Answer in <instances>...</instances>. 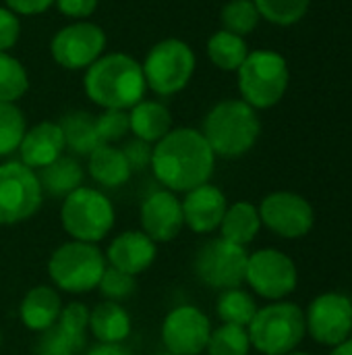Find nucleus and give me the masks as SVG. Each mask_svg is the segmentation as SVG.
Returning <instances> with one entry per match:
<instances>
[{"label": "nucleus", "instance_id": "obj_1", "mask_svg": "<svg viewBox=\"0 0 352 355\" xmlns=\"http://www.w3.org/2000/svg\"><path fill=\"white\" fill-rule=\"evenodd\" d=\"M149 166L164 189L172 193H187L210 183L216 166V154L201 131L180 127L154 144Z\"/></svg>", "mask_w": 352, "mask_h": 355}, {"label": "nucleus", "instance_id": "obj_2", "mask_svg": "<svg viewBox=\"0 0 352 355\" xmlns=\"http://www.w3.org/2000/svg\"><path fill=\"white\" fill-rule=\"evenodd\" d=\"M83 87L93 104L114 110H131L147 92L141 62L122 52L102 54L87 67Z\"/></svg>", "mask_w": 352, "mask_h": 355}, {"label": "nucleus", "instance_id": "obj_3", "mask_svg": "<svg viewBox=\"0 0 352 355\" xmlns=\"http://www.w3.org/2000/svg\"><path fill=\"white\" fill-rule=\"evenodd\" d=\"M261 131L259 116L253 106L243 100L218 102L203 119V137L212 152L222 158H239L247 154Z\"/></svg>", "mask_w": 352, "mask_h": 355}, {"label": "nucleus", "instance_id": "obj_4", "mask_svg": "<svg viewBox=\"0 0 352 355\" xmlns=\"http://www.w3.org/2000/svg\"><path fill=\"white\" fill-rule=\"evenodd\" d=\"M251 347L263 355L293 354L307 333L305 314L299 306L288 302H276L257 310L255 318L247 327Z\"/></svg>", "mask_w": 352, "mask_h": 355}, {"label": "nucleus", "instance_id": "obj_5", "mask_svg": "<svg viewBox=\"0 0 352 355\" xmlns=\"http://www.w3.org/2000/svg\"><path fill=\"white\" fill-rule=\"evenodd\" d=\"M108 262L95 243L66 241L56 248L48 262V275L54 287L66 293H87L98 289Z\"/></svg>", "mask_w": 352, "mask_h": 355}, {"label": "nucleus", "instance_id": "obj_6", "mask_svg": "<svg viewBox=\"0 0 352 355\" xmlns=\"http://www.w3.org/2000/svg\"><path fill=\"white\" fill-rule=\"evenodd\" d=\"M237 73L243 102L255 110L276 106L284 98L290 81V71L284 56L274 50L249 52Z\"/></svg>", "mask_w": 352, "mask_h": 355}, {"label": "nucleus", "instance_id": "obj_7", "mask_svg": "<svg viewBox=\"0 0 352 355\" xmlns=\"http://www.w3.org/2000/svg\"><path fill=\"white\" fill-rule=\"evenodd\" d=\"M114 206L112 202L93 187L81 185L73 193H68L60 208L62 229L75 239L83 243L102 241L114 227Z\"/></svg>", "mask_w": 352, "mask_h": 355}, {"label": "nucleus", "instance_id": "obj_8", "mask_svg": "<svg viewBox=\"0 0 352 355\" xmlns=\"http://www.w3.org/2000/svg\"><path fill=\"white\" fill-rule=\"evenodd\" d=\"M193 48L176 37L158 42L141 62L147 89L158 96H174L183 92L195 73Z\"/></svg>", "mask_w": 352, "mask_h": 355}, {"label": "nucleus", "instance_id": "obj_9", "mask_svg": "<svg viewBox=\"0 0 352 355\" xmlns=\"http://www.w3.org/2000/svg\"><path fill=\"white\" fill-rule=\"evenodd\" d=\"M249 254L243 245L230 243L224 237L205 241L193 260L195 277L212 289H237L245 283Z\"/></svg>", "mask_w": 352, "mask_h": 355}, {"label": "nucleus", "instance_id": "obj_10", "mask_svg": "<svg viewBox=\"0 0 352 355\" xmlns=\"http://www.w3.org/2000/svg\"><path fill=\"white\" fill-rule=\"evenodd\" d=\"M44 200L35 171L23 162L0 164V225L10 227L31 218Z\"/></svg>", "mask_w": 352, "mask_h": 355}, {"label": "nucleus", "instance_id": "obj_11", "mask_svg": "<svg viewBox=\"0 0 352 355\" xmlns=\"http://www.w3.org/2000/svg\"><path fill=\"white\" fill-rule=\"evenodd\" d=\"M106 50V33L91 21H75L56 31L50 42L52 58L68 71H85Z\"/></svg>", "mask_w": 352, "mask_h": 355}, {"label": "nucleus", "instance_id": "obj_12", "mask_svg": "<svg viewBox=\"0 0 352 355\" xmlns=\"http://www.w3.org/2000/svg\"><path fill=\"white\" fill-rule=\"evenodd\" d=\"M299 281L295 262L278 250H259L249 256L245 283L266 300H282Z\"/></svg>", "mask_w": 352, "mask_h": 355}, {"label": "nucleus", "instance_id": "obj_13", "mask_svg": "<svg viewBox=\"0 0 352 355\" xmlns=\"http://www.w3.org/2000/svg\"><path fill=\"white\" fill-rule=\"evenodd\" d=\"M212 335L210 318L195 306L170 310L162 322L164 349L174 355H199L205 352Z\"/></svg>", "mask_w": 352, "mask_h": 355}, {"label": "nucleus", "instance_id": "obj_14", "mask_svg": "<svg viewBox=\"0 0 352 355\" xmlns=\"http://www.w3.org/2000/svg\"><path fill=\"white\" fill-rule=\"evenodd\" d=\"M309 335L330 347H338L352 335V302L342 293H324L305 316Z\"/></svg>", "mask_w": 352, "mask_h": 355}, {"label": "nucleus", "instance_id": "obj_15", "mask_svg": "<svg viewBox=\"0 0 352 355\" xmlns=\"http://www.w3.org/2000/svg\"><path fill=\"white\" fill-rule=\"evenodd\" d=\"M261 225L274 231L280 237L297 239L311 231L313 227V208L311 204L293 191L270 193L259 206Z\"/></svg>", "mask_w": 352, "mask_h": 355}, {"label": "nucleus", "instance_id": "obj_16", "mask_svg": "<svg viewBox=\"0 0 352 355\" xmlns=\"http://www.w3.org/2000/svg\"><path fill=\"white\" fill-rule=\"evenodd\" d=\"M141 229L154 243H166L178 237L185 227L183 204L168 189L154 191L141 204Z\"/></svg>", "mask_w": 352, "mask_h": 355}, {"label": "nucleus", "instance_id": "obj_17", "mask_svg": "<svg viewBox=\"0 0 352 355\" xmlns=\"http://www.w3.org/2000/svg\"><path fill=\"white\" fill-rule=\"evenodd\" d=\"M180 204H183L185 225L193 233H199V235L220 229L222 218L228 208L226 196L222 193L220 187H216L212 183H203V185L187 191L185 200H180Z\"/></svg>", "mask_w": 352, "mask_h": 355}, {"label": "nucleus", "instance_id": "obj_18", "mask_svg": "<svg viewBox=\"0 0 352 355\" xmlns=\"http://www.w3.org/2000/svg\"><path fill=\"white\" fill-rule=\"evenodd\" d=\"M104 256L108 266L137 277L154 264L156 243L143 231H124L110 241Z\"/></svg>", "mask_w": 352, "mask_h": 355}, {"label": "nucleus", "instance_id": "obj_19", "mask_svg": "<svg viewBox=\"0 0 352 355\" xmlns=\"http://www.w3.org/2000/svg\"><path fill=\"white\" fill-rule=\"evenodd\" d=\"M64 150L66 144L60 125L52 121H41L25 131L17 152L25 166H29L31 171H39L58 160L64 154Z\"/></svg>", "mask_w": 352, "mask_h": 355}, {"label": "nucleus", "instance_id": "obj_20", "mask_svg": "<svg viewBox=\"0 0 352 355\" xmlns=\"http://www.w3.org/2000/svg\"><path fill=\"white\" fill-rule=\"evenodd\" d=\"M60 310H62V302L58 291L50 285H37L25 293L19 314L29 331L44 333L56 324Z\"/></svg>", "mask_w": 352, "mask_h": 355}, {"label": "nucleus", "instance_id": "obj_21", "mask_svg": "<svg viewBox=\"0 0 352 355\" xmlns=\"http://www.w3.org/2000/svg\"><path fill=\"white\" fill-rule=\"evenodd\" d=\"M129 125L137 139L154 146L172 131V114L162 102L143 98L129 110Z\"/></svg>", "mask_w": 352, "mask_h": 355}, {"label": "nucleus", "instance_id": "obj_22", "mask_svg": "<svg viewBox=\"0 0 352 355\" xmlns=\"http://www.w3.org/2000/svg\"><path fill=\"white\" fill-rule=\"evenodd\" d=\"M131 316L118 302H102L89 312V331L104 345H120L131 335Z\"/></svg>", "mask_w": 352, "mask_h": 355}, {"label": "nucleus", "instance_id": "obj_23", "mask_svg": "<svg viewBox=\"0 0 352 355\" xmlns=\"http://www.w3.org/2000/svg\"><path fill=\"white\" fill-rule=\"evenodd\" d=\"M91 179L102 187H120L131 179V166L120 148L112 144H100L87 160Z\"/></svg>", "mask_w": 352, "mask_h": 355}, {"label": "nucleus", "instance_id": "obj_24", "mask_svg": "<svg viewBox=\"0 0 352 355\" xmlns=\"http://www.w3.org/2000/svg\"><path fill=\"white\" fill-rule=\"evenodd\" d=\"M37 181L44 193L52 198H66L83 185V168L73 156H60L52 164L39 168Z\"/></svg>", "mask_w": 352, "mask_h": 355}, {"label": "nucleus", "instance_id": "obj_25", "mask_svg": "<svg viewBox=\"0 0 352 355\" xmlns=\"http://www.w3.org/2000/svg\"><path fill=\"white\" fill-rule=\"evenodd\" d=\"M259 229H261L259 210L251 202H234L232 206H228L220 225L222 237L243 248L255 239Z\"/></svg>", "mask_w": 352, "mask_h": 355}, {"label": "nucleus", "instance_id": "obj_26", "mask_svg": "<svg viewBox=\"0 0 352 355\" xmlns=\"http://www.w3.org/2000/svg\"><path fill=\"white\" fill-rule=\"evenodd\" d=\"M58 125L62 129L66 148L73 150L75 154L89 156L102 144L95 131V116H91L89 112L83 110L68 112L60 119Z\"/></svg>", "mask_w": 352, "mask_h": 355}, {"label": "nucleus", "instance_id": "obj_27", "mask_svg": "<svg viewBox=\"0 0 352 355\" xmlns=\"http://www.w3.org/2000/svg\"><path fill=\"white\" fill-rule=\"evenodd\" d=\"M207 56L222 71H239L249 56V46L245 37L222 29L207 40Z\"/></svg>", "mask_w": 352, "mask_h": 355}, {"label": "nucleus", "instance_id": "obj_28", "mask_svg": "<svg viewBox=\"0 0 352 355\" xmlns=\"http://www.w3.org/2000/svg\"><path fill=\"white\" fill-rule=\"evenodd\" d=\"M216 314L220 316V320L224 324H234V327H245L247 329L251 324V320L255 318V314H257V304L241 287L226 289L218 297Z\"/></svg>", "mask_w": 352, "mask_h": 355}, {"label": "nucleus", "instance_id": "obj_29", "mask_svg": "<svg viewBox=\"0 0 352 355\" xmlns=\"http://www.w3.org/2000/svg\"><path fill=\"white\" fill-rule=\"evenodd\" d=\"M85 347V335L75 333L60 322L39 333L35 341V355H79Z\"/></svg>", "mask_w": 352, "mask_h": 355}, {"label": "nucleus", "instance_id": "obj_30", "mask_svg": "<svg viewBox=\"0 0 352 355\" xmlns=\"http://www.w3.org/2000/svg\"><path fill=\"white\" fill-rule=\"evenodd\" d=\"M29 89V75L23 62L8 52H0V102L15 104Z\"/></svg>", "mask_w": 352, "mask_h": 355}, {"label": "nucleus", "instance_id": "obj_31", "mask_svg": "<svg viewBox=\"0 0 352 355\" xmlns=\"http://www.w3.org/2000/svg\"><path fill=\"white\" fill-rule=\"evenodd\" d=\"M25 131L27 123L21 108L10 102H0V156L17 152Z\"/></svg>", "mask_w": 352, "mask_h": 355}, {"label": "nucleus", "instance_id": "obj_32", "mask_svg": "<svg viewBox=\"0 0 352 355\" xmlns=\"http://www.w3.org/2000/svg\"><path fill=\"white\" fill-rule=\"evenodd\" d=\"M205 349L210 355H249V333L245 327L222 324L216 331H212Z\"/></svg>", "mask_w": 352, "mask_h": 355}, {"label": "nucleus", "instance_id": "obj_33", "mask_svg": "<svg viewBox=\"0 0 352 355\" xmlns=\"http://www.w3.org/2000/svg\"><path fill=\"white\" fill-rule=\"evenodd\" d=\"M220 19H222V25L226 31L245 37L257 27L261 17H259L257 6L253 4V0H230L224 4Z\"/></svg>", "mask_w": 352, "mask_h": 355}, {"label": "nucleus", "instance_id": "obj_34", "mask_svg": "<svg viewBox=\"0 0 352 355\" xmlns=\"http://www.w3.org/2000/svg\"><path fill=\"white\" fill-rule=\"evenodd\" d=\"M309 2L311 0H253L259 17L282 27L299 23L309 10Z\"/></svg>", "mask_w": 352, "mask_h": 355}, {"label": "nucleus", "instance_id": "obj_35", "mask_svg": "<svg viewBox=\"0 0 352 355\" xmlns=\"http://www.w3.org/2000/svg\"><path fill=\"white\" fill-rule=\"evenodd\" d=\"M95 131L102 144H114L122 139L129 131V110H114V108H104L102 114L95 116Z\"/></svg>", "mask_w": 352, "mask_h": 355}, {"label": "nucleus", "instance_id": "obj_36", "mask_svg": "<svg viewBox=\"0 0 352 355\" xmlns=\"http://www.w3.org/2000/svg\"><path fill=\"white\" fill-rule=\"evenodd\" d=\"M135 277L127 275V272H120L112 266H106L102 279H100V293L108 300V302H120V300H127L129 295L135 293Z\"/></svg>", "mask_w": 352, "mask_h": 355}, {"label": "nucleus", "instance_id": "obj_37", "mask_svg": "<svg viewBox=\"0 0 352 355\" xmlns=\"http://www.w3.org/2000/svg\"><path fill=\"white\" fill-rule=\"evenodd\" d=\"M151 152H154V146L143 141V139H131L124 144L122 148V154L131 166V171H143L151 164Z\"/></svg>", "mask_w": 352, "mask_h": 355}, {"label": "nucleus", "instance_id": "obj_38", "mask_svg": "<svg viewBox=\"0 0 352 355\" xmlns=\"http://www.w3.org/2000/svg\"><path fill=\"white\" fill-rule=\"evenodd\" d=\"M21 35V23L19 15H15L10 8L0 6V52H8Z\"/></svg>", "mask_w": 352, "mask_h": 355}, {"label": "nucleus", "instance_id": "obj_39", "mask_svg": "<svg viewBox=\"0 0 352 355\" xmlns=\"http://www.w3.org/2000/svg\"><path fill=\"white\" fill-rule=\"evenodd\" d=\"M54 4L64 17L73 21H87L98 8V0H56Z\"/></svg>", "mask_w": 352, "mask_h": 355}, {"label": "nucleus", "instance_id": "obj_40", "mask_svg": "<svg viewBox=\"0 0 352 355\" xmlns=\"http://www.w3.org/2000/svg\"><path fill=\"white\" fill-rule=\"evenodd\" d=\"M6 8L15 15H41L46 12L56 0H4Z\"/></svg>", "mask_w": 352, "mask_h": 355}, {"label": "nucleus", "instance_id": "obj_41", "mask_svg": "<svg viewBox=\"0 0 352 355\" xmlns=\"http://www.w3.org/2000/svg\"><path fill=\"white\" fill-rule=\"evenodd\" d=\"M87 355H133V354H131V349H127L122 343H120V345H104V343H100V345H95L93 349H89Z\"/></svg>", "mask_w": 352, "mask_h": 355}, {"label": "nucleus", "instance_id": "obj_42", "mask_svg": "<svg viewBox=\"0 0 352 355\" xmlns=\"http://www.w3.org/2000/svg\"><path fill=\"white\" fill-rule=\"evenodd\" d=\"M332 355H352V337L346 339L344 343H340L338 347H334Z\"/></svg>", "mask_w": 352, "mask_h": 355}, {"label": "nucleus", "instance_id": "obj_43", "mask_svg": "<svg viewBox=\"0 0 352 355\" xmlns=\"http://www.w3.org/2000/svg\"><path fill=\"white\" fill-rule=\"evenodd\" d=\"M156 355H174V354H170L168 349H164V352H158V354H156Z\"/></svg>", "mask_w": 352, "mask_h": 355}, {"label": "nucleus", "instance_id": "obj_44", "mask_svg": "<svg viewBox=\"0 0 352 355\" xmlns=\"http://www.w3.org/2000/svg\"><path fill=\"white\" fill-rule=\"evenodd\" d=\"M0 347H2V331H0Z\"/></svg>", "mask_w": 352, "mask_h": 355}, {"label": "nucleus", "instance_id": "obj_45", "mask_svg": "<svg viewBox=\"0 0 352 355\" xmlns=\"http://www.w3.org/2000/svg\"><path fill=\"white\" fill-rule=\"evenodd\" d=\"M288 355H307V354H297V352H293V354H288Z\"/></svg>", "mask_w": 352, "mask_h": 355}]
</instances>
